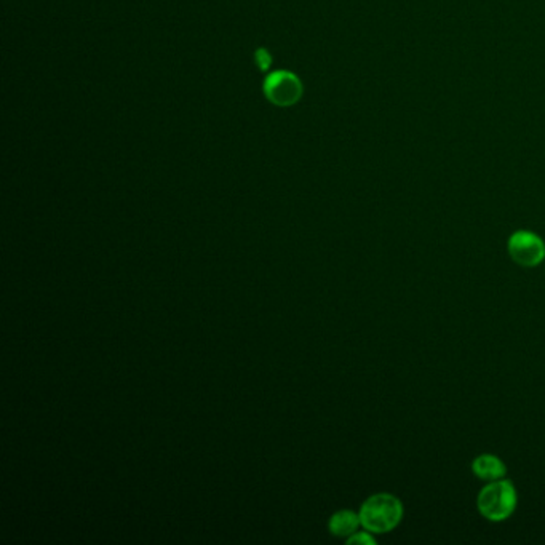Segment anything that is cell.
I'll return each instance as SVG.
<instances>
[{
    "mask_svg": "<svg viewBox=\"0 0 545 545\" xmlns=\"http://www.w3.org/2000/svg\"><path fill=\"white\" fill-rule=\"evenodd\" d=\"M359 515L366 531L373 534H387L403 520L405 507L397 496L390 492H376L362 504Z\"/></svg>",
    "mask_w": 545,
    "mask_h": 545,
    "instance_id": "6da1fadb",
    "label": "cell"
},
{
    "mask_svg": "<svg viewBox=\"0 0 545 545\" xmlns=\"http://www.w3.org/2000/svg\"><path fill=\"white\" fill-rule=\"evenodd\" d=\"M517 504L518 492L506 476L496 482H488L476 496V508L488 522H506L514 515Z\"/></svg>",
    "mask_w": 545,
    "mask_h": 545,
    "instance_id": "7a4b0ae2",
    "label": "cell"
},
{
    "mask_svg": "<svg viewBox=\"0 0 545 545\" xmlns=\"http://www.w3.org/2000/svg\"><path fill=\"white\" fill-rule=\"evenodd\" d=\"M507 251L515 264L533 269L545 259V242L536 232L517 231L507 240Z\"/></svg>",
    "mask_w": 545,
    "mask_h": 545,
    "instance_id": "3957f363",
    "label": "cell"
},
{
    "mask_svg": "<svg viewBox=\"0 0 545 545\" xmlns=\"http://www.w3.org/2000/svg\"><path fill=\"white\" fill-rule=\"evenodd\" d=\"M264 94L275 106H293L303 94V85L299 78L289 70H277L265 78Z\"/></svg>",
    "mask_w": 545,
    "mask_h": 545,
    "instance_id": "277c9868",
    "label": "cell"
},
{
    "mask_svg": "<svg viewBox=\"0 0 545 545\" xmlns=\"http://www.w3.org/2000/svg\"><path fill=\"white\" fill-rule=\"evenodd\" d=\"M472 474L482 480V482H496L504 478L507 474V466L504 460H500L496 454H480L470 464Z\"/></svg>",
    "mask_w": 545,
    "mask_h": 545,
    "instance_id": "5b68a950",
    "label": "cell"
},
{
    "mask_svg": "<svg viewBox=\"0 0 545 545\" xmlns=\"http://www.w3.org/2000/svg\"><path fill=\"white\" fill-rule=\"evenodd\" d=\"M359 526H362L360 515L357 512H354V510H349V508L338 510L328 520V531L335 538H351L354 533L359 531Z\"/></svg>",
    "mask_w": 545,
    "mask_h": 545,
    "instance_id": "8992f818",
    "label": "cell"
},
{
    "mask_svg": "<svg viewBox=\"0 0 545 545\" xmlns=\"http://www.w3.org/2000/svg\"><path fill=\"white\" fill-rule=\"evenodd\" d=\"M347 544H362V545H373L376 544V539H374L373 533L370 531H357L354 533L351 538L346 539Z\"/></svg>",
    "mask_w": 545,
    "mask_h": 545,
    "instance_id": "52a82bcc",
    "label": "cell"
},
{
    "mask_svg": "<svg viewBox=\"0 0 545 545\" xmlns=\"http://www.w3.org/2000/svg\"><path fill=\"white\" fill-rule=\"evenodd\" d=\"M257 64L261 66V68H267L269 66V62H271V58L264 52H259L256 53Z\"/></svg>",
    "mask_w": 545,
    "mask_h": 545,
    "instance_id": "ba28073f",
    "label": "cell"
}]
</instances>
